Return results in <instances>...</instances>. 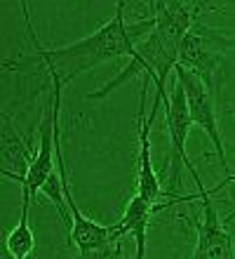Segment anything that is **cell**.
<instances>
[{
	"label": "cell",
	"mask_w": 235,
	"mask_h": 259,
	"mask_svg": "<svg viewBox=\"0 0 235 259\" xmlns=\"http://www.w3.org/2000/svg\"><path fill=\"white\" fill-rule=\"evenodd\" d=\"M24 17H26V31L28 38L33 42V55L19 57L12 62H5L3 68L5 71H19L26 73L33 66L42 64L50 75V82H57L59 88H66L85 71H92L94 66H99L104 62L118 59V57H132L136 45L141 40H146L148 33L155 26V17L141 21H127V3H118L115 5V17L106 21L101 28H97L94 33H89L82 40H75L64 48H42V42L38 40V35L31 24V14H28V3H21Z\"/></svg>",
	"instance_id": "1"
},
{
	"label": "cell",
	"mask_w": 235,
	"mask_h": 259,
	"mask_svg": "<svg viewBox=\"0 0 235 259\" xmlns=\"http://www.w3.org/2000/svg\"><path fill=\"white\" fill-rule=\"evenodd\" d=\"M223 10L219 3H198V0H165V3H153V14H155V26L148 33L146 40H141L136 45L134 55L129 57L127 66L115 75L113 80H108L106 85H101L97 92H89L87 99H101L108 92H113L118 85L132 78V75H141L155 82V102L151 109V116H158L162 99H167V75L179 66V52H181V42L191 31L193 24L200 17L209 12Z\"/></svg>",
	"instance_id": "2"
},
{
	"label": "cell",
	"mask_w": 235,
	"mask_h": 259,
	"mask_svg": "<svg viewBox=\"0 0 235 259\" xmlns=\"http://www.w3.org/2000/svg\"><path fill=\"white\" fill-rule=\"evenodd\" d=\"M61 90L57 82H52V99L45 109V118L40 123V144H38V151L31 156V163H28L26 172L24 175H17V172L3 170V175L14 182H19L21 189L28 191L35 198V193L42 191L47 184V179L54 175V167H57V158H54V142H57V130L59 125V113H61Z\"/></svg>",
	"instance_id": "3"
},
{
	"label": "cell",
	"mask_w": 235,
	"mask_h": 259,
	"mask_svg": "<svg viewBox=\"0 0 235 259\" xmlns=\"http://www.w3.org/2000/svg\"><path fill=\"white\" fill-rule=\"evenodd\" d=\"M169 92L172 95L165 99V120H167L172 151H174V156H172V165H174V170H172V184L179 182V172H181V167H186L188 175L193 177L195 186H198V196H202V193H207V189L202 186L200 175H198L195 165L191 163V158L186 153V139H188L191 127H193V118H191V111H188L186 92H183V85L179 80H174Z\"/></svg>",
	"instance_id": "4"
},
{
	"label": "cell",
	"mask_w": 235,
	"mask_h": 259,
	"mask_svg": "<svg viewBox=\"0 0 235 259\" xmlns=\"http://www.w3.org/2000/svg\"><path fill=\"white\" fill-rule=\"evenodd\" d=\"M174 73H176V80L183 85L193 125H198L200 130L207 132V137L212 139V144H214V149H216V156L221 158V167L226 170V177H230V165H228V158H226V146H223L221 130H219V123H216L214 95L209 92L207 85H205L198 75L186 71L183 66H176Z\"/></svg>",
	"instance_id": "5"
},
{
	"label": "cell",
	"mask_w": 235,
	"mask_h": 259,
	"mask_svg": "<svg viewBox=\"0 0 235 259\" xmlns=\"http://www.w3.org/2000/svg\"><path fill=\"white\" fill-rule=\"evenodd\" d=\"M198 198L202 200V219L198 224V240L191 259H235L233 236L226 231L214 203L209 200V189Z\"/></svg>",
	"instance_id": "6"
},
{
	"label": "cell",
	"mask_w": 235,
	"mask_h": 259,
	"mask_svg": "<svg viewBox=\"0 0 235 259\" xmlns=\"http://www.w3.org/2000/svg\"><path fill=\"white\" fill-rule=\"evenodd\" d=\"M146 82L148 78H141V102H139V177H136V193L141 198H146L148 203H155L162 200V186H160V177L158 172L153 170V160H151V139H148V132H151V125H153L155 118L146 113Z\"/></svg>",
	"instance_id": "7"
},
{
	"label": "cell",
	"mask_w": 235,
	"mask_h": 259,
	"mask_svg": "<svg viewBox=\"0 0 235 259\" xmlns=\"http://www.w3.org/2000/svg\"><path fill=\"white\" fill-rule=\"evenodd\" d=\"M223 55L216 50L205 48V38L200 33H191L183 38L181 42V52H179V66H183L186 71L195 73L200 78L207 90L214 95L216 92V78H219V66H221Z\"/></svg>",
	"instance_id": "8"
},
{
	"label": "cell",
	"mask_w": 235,
	"mask_h": 259,
	"mask_svg": "<svg viewBox=\"0 0 235 259\" xmlns=\"http://www.w3.org/2000/svg\"><path fill=\"white\" fill-rule=\"evenodd\" d=\"M162 205L148 203L146 198H141L139 193L129 198L127 210L122 214V219L118 222L120 229L125 231V236H134L136 240V259H146V229L148 222L153 217V212H158Z\"/></svg>",
	"instance_id": "9"
},
{
	"label": "cell",
	"mask_w": 235,
	"mask_h": 259,
	"mask_svg": "<svg viewBox=\"0 0 235 259\" xmlns=\"http://www.w3.org/2000/svg\"><path fill=\"white\" fill-rule=\"evenodd\" d=\"M31 203L33 196L28 191L21 189V212H19V222L12 231L7 233L5 238V250L12 259H28V254L35 250V236L33 229L28 224V212H31Z\"/></svg>",
	"instance_id": "10"
},
{
	"label": "cell",
	"mask_w": 235,
	"mask_h": 259,
	"mask_svg": "<svg viewBox=\"0 0 235 259\" xmlns=\"http://www.w3.org/2000/svg\"><path fill=\"white\" fill-rule=\"evenodd\" d=\"M122 240H113V243H108V245L99 247V250H92L87 254H78V259H125V254H122Z\"/></svg>",
	"instance_id": "11"
}]
</instances>
